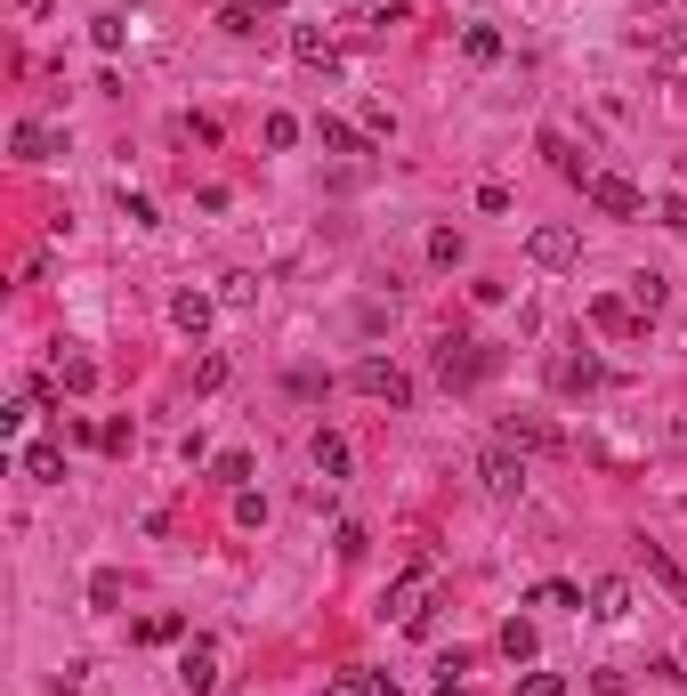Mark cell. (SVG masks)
I'll list each match as a JSON object with an SVG mask.
<instances>
[{
  "label": "cell",
  "instance_id": "obj_1",
  "mask_svg": "<svg viewBox=\"0 0 687 696\" xmlns=\"http://www.w3.org/2000/svg\"><path fill=\"white\" fill-rule=\"evenodd\" d=\"M429 591H436V559H412L397 583H388V616L405 631H429Z\"/></svg>",
  "mask_w": 687,
  "mask_h": 696
},
{
  "label": "cell",
  "instance_id": "obj_2",
  "mask_svg": "<svg viewBox=\"0 0 687 696\" xmlns=\"http://www.w3.org/2000/svg\"><path fill=\"white\" fill-rule=\"evenodd\" d=\"M493 364H502V357H493L486 340H445V348H436V381H445V388H477Z\"/></svg>",
  "mask_w": 687,
  "mask_h": 696
},
{
  "label": "cell",
  "instance_id": "obj_3",
  "mask_svg": "<svg viewBox=\"0 0 687 696\" xmlns=\"http://www.w3.org/2000/svg\"><path fill=\"white\" fill-rule=\"evenodd\" d=\"M477 478H486V495H493V502H517V495H526V454L493 438L486 454H477Z\"/></svg>",
  "mask_w": 687,
  "mask_h": 696
},
{
  "label": "cell",
  "instance_id": "obj_4",
  "mask_svg": "<svg viewBox=\"0 0 687 696\" xmlns=\"http://www.w3.org/2000/svg\"><path fill=\"white\" fill-rule=\"evenodd\" d=\"M582 195H591L607 219H639V211H648V195H639L631 178H615V171H591V187H582Z\"/></svg>",
  "mask_w": 687,
  "mask_h": 696
},
{
  "label": "cell",
  "instance_id": "obj_5",
  "mask_svg": "<svg viewBox=\"0 0 687 696\" xmlns=\"http://www.w3.org/2000/svg\"><path fill=\"white\" fill-rule=\"evenodd\" d=\"M526 259H534V268H574V259H582V235L550 219V228H534V235H526Z\"/></svg>",
  "mask_w": 687,
  "mask_h": 696
},
{
  "label": "cell",
  "instance_id": "obj_6",
  "mask_svg": "<svg viewBox=\"0 0 687 696\" xmlns=\"http://www.w3.org/2000/svg\"><path fill=\"white\" fill-rule=\"evenodd\" d=\"M348 381H357L364 397H381V405H412V381H405V373H397L388 357H364V364H357Z\"/></svg>",
  "mask_w": 687,
  "mask_h": 696
},
{
  "label": "cell",
  "instance_id": "obj_7",
  "mask_svg": "<svg viewBox=\"0 0 687 696\" xmlns=\"http://www.w3.org/2000/svg\"><path fill=\"white\" fill-rule=\"evenodd\" d=\"M502 445H517V454H567V438H558L543 414H510L502 421Z\"/></svg>",
  "mask_w": 687,
  "mask_h": 696
},
{
  "label": "cell",
  "instance_id": "obj_8",
  "mask_svg": "<svg viewBox=\"0 0 687 696\" xmlns=\"http://www.w3.org/2000/svg\"><path fill=\"white\" fill-rule=\"evenodd\" d=\"M307 462H316V478H348V469H357V445H348L340 429H316V438H307Z\"/></svg>",
  "mask_w": 687,
  "mask_h": 696
},
{
  "label": "cell",
  "instance_id": "obj_9",
  "mask_svg": "<svg viewBox=\"0 0 687 696\" xmlns=\"http://www.w3.org/2000/svg\"><path fill=\"white\" fill-rule=\"evenodd\" d=\"M178 688H186V696H211V688H219V648H211V640H195V648L178 657Z\"/></svg>",
  "mask_w": 687,
  "mask_h": 696
},
{
  "label": "cell",
  "instance_id": "obj_10",
  "mask_svg": "<svg viewBox=\"0 0 687 696\" xmlns=\"http://www.w3.org/2000/svg\"><path fill=\"white\" fill-rule=\"evenodd\" d=\"M211 316H219V300H211V292H178V300H171V324H178L186 340L211 333Z\"/></svg>",
  "mask_w": 687,
  "mask_h": 696
},
{
  "label": "cell",
  "instance_id": "obj_11",
  "mask_svg": "<svg viewBox=\"0 0 687 696\" xmlns=\"http://www.w3.org/2000/svg\"><path fill=\"white\" fill-rule=\"evenodd\" d=\"M16 462H25V478H33V486H57V478H66V445H57V438H33Z\"/></svg>",
  "mask_w": 687,
  "mask_h": 696
},
{
  "label": "cell",
  "instance_id": "obj_12",
  "mask_svg": "<svg viewBox=\"0 0 687 696\" xmlns=\"http://www.w3.org/2000/svg\"><path fill=\"white\" fill-rule=\"evenodd\" d=\"M316 138H324V154H372V130H357L340 114H316Z\"/></svg>",
  "mask_w": 687,
  "mask_h": 696
},
{
  "label": "cell",
  "instance_id": "obj_13",
  "mask_svg": "<svg viewBox=\"0 0 687 696\" xmlns=\"http://www.w3.org/2000/svg\"><path fill=\"white\" fill-rule=\"evenodd\" d=\"M591 616L598 624H622V616H631V583H622V576H598L591 583Z\"/></svg>",
  "mask_w": 687,
  "mask_h": 696
},
{
  "label": "cell",
  "instance_id": "obj_14",
  "mask_svg": "<svg viewBox=\"0 0 687 696\" xmlns=\"http://www.w3.org/2000/svg\"><path fill=\"white\" fill-rule=\"evenodd\" d=\"M502 657H510V664H534V657H543V631H534L526 616H510V624H502Z\"/></svg>",
  "mask_w": 687,
  "mask_h": 696
},
{
  "label": "cell",
  "instance_id": "obj_15",
  "mask_svg": "<svg viewBox=\"0 0 687 696\" xmlns=\"http://www.w3.org/2000/svg\"><path fill=\"white\" fill-rule=\"evenodd\" d=\"M9 147H16V162H49V154H57V130H40V121H16Z\"/></svg>",
  "mask_w": 687,
  "mask_h": 696
},
{
  "label": "cell",
  "instance_id": "obj_16",
  "mask_svg": "<svg viewBox=\"0 0 687 696\" xmlns=\"http://www.w3.org/2000/svg\"><path fill=\"white\" fill-rule=\"evenodd\" d=\"M276 9H283V0H226L219 25H226V33H259V16H276Z\"/></svg>",
  "mask_w": 687,
  "mask_h": 696
},
{
  "label": "cell",
  "instance_id": "obj_17",
  "mask_svg": "<svg viewBox=\"0 0 687 696\" xmlns=\"http://www.w3.org/2000/svg\"><path fill=\"white\" fill-rule=\"evenodd\" d=\"M291 57H300V66H340L331 33H316V25H300V33H291Z\"/></svg>",
  "mask_w": 687,
  "mask_h": 696
},
{
  "label": "cell",
  "instance_id": "obj_18",
  "mask_svg": "<svg viewBox=\"0 0 687 696\" xmlns=\"http://www.w3.org/2000/svg\"><path fill=\"white\" fill-rule=\"evenodd\" d=\"M543 154H550V171H558V178H574V187H591V162H582V154H574L567 138H558V130L543 138Z\"/></svg>",
  "mask_w": 687,
  "mask_h": 696
},
{
  "label": "cell",
  "instance_id": "obj_19",
  "mask_svg": "<svg viewBox=\"0 0 687 696\" xmlns=\"http://www.w3.org/2000/svg\"><path fill=\"white\" fill-rule=\"evenodd\" d=\"M663 300H672V283H663L655 268H639V276H631V309H639V316H655Z\"/></svg>",
  "mask_w": 687,
  "mask_h": 696
},
{
  "label": "cell",
  "instance_id": "obj_20",
  "mask_svg": "<svg viewBox=\"0 0 687 696\" xmlns=\"http://www.w3.org/2000/svg\"><path fill=\"white\" fill-rule=\"evenodd\" d=\"M534 607H591V591L567 583V576H550V583H534Z\"/></svg>",
  "mask_w": 687,
  "mask_h": 696
},
{
  "label": "cell",
  "instance_id": "obj_21",
  "mask_svg": "<svg viewBox=\"0 0 687 696\" xmlns=\"http://www.w3.org/2000/svg\"><path fill=\"white\" fill-rule=\"evenodd\" d=\"M648 576H655V583L687 607V576H679V559H672V550H655V543H648Z\"/></svg>",
  "mask_w": 687,
  "mask_h": 696
},
{
  "label": "cell",
  "instance_id": "obj_22",
  "mask_svg": "<svg viewBox=\"0 0 687 696\" xmlns=\"http://www.w3.org/2000/svg\"><path fill=\"white\" fill-rule=\"evenodd\" d=\"M252 300H259V276H252V268L219 276V309H252Z\"/></svg>",
  "mask_w": 687,
  "mask_h": 696
},
{
  "label": "cell",
  "instance_id": "obj_23",
  "mask_svg": "<svg viewBox=\"0 0 687 696\" xmlns=\"http://www.w3.org/2000/svg\"><path fill=\"white\" fill-rule=\"evenodd\" d=\"M462 57H469V66H493V57H502V33H493V25H469L462 33Z\"/></svg>",
  "mask_w": 687,
  "mask_h": 696
},
{
  "label": "cell",
  "instance_id": "obj_24",
  "mask_svg": "<svg viewBox=\"0 0 687 696\" xmlns=\"http://www.w3.org/2000/svg\"><path fill=\"white\" fill-rule=\"evenodd\" d=\"M57 381H66V397H90V388H97V364L90 357H66V364H57Z\"/></svg>",
  "mask_w": 687,
  "mask_h": 696
},
{
  "label": "cell",
  "instance_id": "obj_25",
  "mask_svg": "<svg viewBox=\"0 0 687 696\" xmlns=\"http://www.w3.org/2000/svg\"><path fill=\"white\" fill-rule=\"evenodd\" d=\"M90 607H97V616H114V607H121V576H114V567H97V576H90Z\"/></svg>",
  "mask_w": 687,
  "mask_h": 696
},
{
  "label": "cell",
  "instance_id": "obj_26",
  "mask_svg": "<svg viewBox=\"0 0 687 696\" xmlns=\"http://www.w3.org/2000/svg\"><path fill=\"white\" fill-rule=\"evenodd\" d=\"M300 147V114H267V154H291Z\"/></svg>",
  "mask_w": 687,
  "mask_h": 696
},
{
  "label": "cell",
  "instance_id": "obj_27",
  "mask_svg": "<svg viewBox=\"0 0 687 696\" xmlns=\"http://www.w3.org/2000/svg\"><path fill=\"white\" fill-rule=\"evenodd\" d=\"M90 40H97V49H106V57H114V49H121V40H130V25H121V16H90Z\"/></svg>",
  "mask_w": 687,
  "mask_h": 696
},
{
  "label": "cell",
  "instance_id": "obj_28",
  "mask_svg": "<svg viewBox=\"0 0 687 696\" xmlns=\"http://www.w3.org/2000/svg\"><path fill=\"white\" fill-rule=\"evenodd\" d=\"M558 388H598V364L591 357H567V364H558Z\"/></svg>",
  "mask_w": 687,
  "mask_h": 696
},
{
  "label": "cell",
  "instance_id": "obj_29",
  "mask_svg": "<svg viewBox=\"0 0 687 696\" xmlns=\"http://www.w3.org/2000/svg\"><path fill=\"white\" fill-rule=\"evenodd\" d=\"M324 696H372V672H357V664H348V672H331Z\"/></svg>",
  "mask_w": 687,
  "mask_h": 696
},
{
  "label": "cell",
  "instance_id": "obj_30",
  "mask_svg": "<svg viewBox=\"0 0 687 696\" xmlns=\"http://www.w3.org/2000/svg\"><path fill=\"white\" fill-rule=\"evenodd\" d=\"M429 259H436V268H462V235L436 228V235H429Z\"/></svg>",
  "mask_w": 687,
  "mask_h": 696
},
{
  "label": "cell",
  "instance_id": "obj_31",
  "mask_svg": "<svg viewBox=\"0 0 687 696\" xmlns=\"http://www.w3.org/2000/svg\"><path fill=\"white\" fill-rule=\"evenodd\" d=\"M25 421H33V397H9V405H0V438H25Z\"/></svg>",
  "mask_w": 687,
  "mask_h": 696
},
{
  "label": "cell",
  "instance_id": "obj_32",
  "mask_svg": "<svg viewBox=\"0 0 687 696\" xmlns=\"http://www.w3.org/2000/svg\"><path fill=\"white\" fill-rule=\"evenodd\" d=\"M121 219H130V228H162V211L145 195H130V187H121Z\"/></svg>",
  "mask_w": 687,
  "mask_h": 696
},
{
  "label": "cell",
  "instance_id": "obj_33",
  "mask_svg": "<svg viewBox=\"0 0 687 696\" xmlns=\"http://www.w3.org/2000/svg\"><path fill=\"white\" fill-rule=\"evenodd\" d=\"M97 445H106V454H130V445H138V421H106V429H97Z\"/></svg>",
  "mask_w": 687,
  "mask_h": 696
},
{
  "label": "cell",
  "instance_id": "obj_34",
  "mask_svg": "<svg viewBox=\"0 0 687 696\" xmlns=\"http://www.w3.org/2000/svg\"><path fill=\"white\" fill-rule=\"evenodd\" d=\"M243 478H252V454H243V445H226V454H219V486H243Z\"/></svg>",
  "mask_w": 687,
  "mask_h": 696
},
{
  "label": "cell",
  "instance_id": "obj_35",
  "mask_svg": "<svg viewBox=\"0 0 687 696\" xmlns=\"http://www.w3.org/2000/svg\"><path fill=\"white\" fill-rule=\"evenodd\" d=\"M517 696H567V672H526V681H517Z\"/></svg>",
  "mask_w": 687,
  "mask_h": 696
},
{
  "label": "cell",
  "instance_id": "obj_36",
  "mask_svg": "<svg viewBox=\"0 0 687 696\" xmlns=\"http://www.w3.org/2000/svg\"><path fill=\"white\" fill-rule=\"evenodd\" d=\"M195 388H202V397H211V388H226V357H219V348L195 364Z\"/></svg>",
  "mask_w": 687,
  "mask_h": 696
},
{
  "label": "cell",
  "instance_id": "obj_37",
  "mask_svg": "<svg viewBox=\"0 0 687 696\" xmlns=\"http://www.w3.org/2000/svg\"><path fill=\"white\" fill-rule=\"evenodd\" d=\"M598 324H607V333H631V300H598V309H591Z\"/></svg>",
  "mask_w": 687,
  "mask_h": 696
},
{
  "label": "cell",
  "instance_id": "obj_38",
  "mask_svg": "<svg viewBox=\"0 0 687 696\" xmlns=\"http://www.w3.org/2000/svg\"><path fill=\"white\" fill-rule=\"evenodd\" d=\"M259 519H267V502L252 495V486H235V526H259Z\"/></svg>",
  "mask_w": 687,
  "mask_h": 696
},
{
  "label": "cell",
  "instance_id": "obj_39",
  "mask_svg": "<svg viewBox=\"0 0 687 696\" xmlns=\"http://www.w3.org/2000/svg\"><path fill=\"white\" fill-rule=\"evenodd\" d=\"M372 696H405V688H397V681H381V672H372Z\"/></svg>",
  "mask_w": 687,
  "mask_h": 696
},
{
  "label": "cell",
  "instance_id": "obj_40",
  "mask_svg": "<svg viewBox=\"0 0 687 696\" xmlns=\"http://www.w3.org/2000/svg\"><path fill=\"white\" fill-rule=\"evenodd\" d=\"M436 696H469V688H462V681H436Z\"/></svg>",
  "mask_w": 687,
  "mask_h": 696
},
{
  "label": "cell",
  "instance_id": "obj_41",
  "mask_svg": "<svg viewBox=\"0 0 687 696\" xmlns=\"http://www.w3.org/2000/svg\"><path fill=\"white\" fill-rule=\"evenodd\" d=\"M348 9H388V0H348Z\"/></svg>",
  "mask_w": 687,
  "mask_h": 696
}]
</instances>
